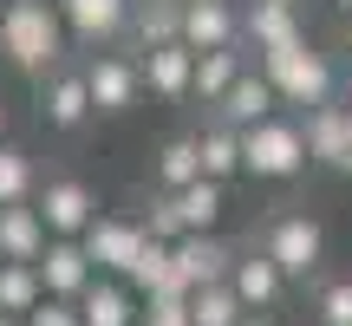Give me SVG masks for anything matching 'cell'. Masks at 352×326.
Returning a JSON list of instances; mask_svg holds the SVG:
<instances>
[{"label":"cell","mask_w":352,"mask_h":326,"mask_svg":"<svg viewBox=\"0 0 352 326\" xmlns=\"http://www.w3.org/2000/svg\"><path fill=\"white\" fill-rule=\"evenodd\" d=\"M0 52L20 72H52L65 52V26L46 0H7L0 7Z\"/></svg>","instance_id":"cell-1"},{"label":"cell","mask_w":352,"mask_h":326,"mask_svg":"<svg viewBox=\"0 0 352 326\" xmlns=\"http://www.w3.org/2000/svg\"><path fill=\"white\" fill-rule=\"evenodd\" d=\"M261 78H267V91H274L280 105H327L333 98V65H327V52H314L307 39H294V46H280V52H261Z\"/></svg>","instance_id":"cell-2"},{"label":"cell","mask_w":352,"mask_h":326,"mask_svg":"<svg viewBox=\"0 0 352 326\" xmlns=\"http://www.w3.org/2000/svg\"><path fill=\"white\" fill-rule=\"evenodd\" d=\"M235 138H241V170H248V176L287 183V176H300V170H307L300 124H287V118H261V124L235 131Z\"/></svg>","instance_id":"cell-3"},{"label":"cell","mask_w":352,"mask_h":326,"mask_svg":"<svg viewBox=\"0 0 352 326\" xmlns=\"http://www.w3.org/2000/svg\"><path fill=\"white\" fill-rule=\"evenodd\" d=\"M320 248H327V235H320L314 215H280L261 254L280 268V281H300V274H314V268H320Z\"/></svg>","instance_id":"cell-4"},{"label":"cell","mask_w":352,"mask_h":326,"mask_svg":"<svg viewBox=\"0 0 352 326\" xmlns=\"http://www.w3.org/2000/svg\"><path fill=\"white\" fill-rule=\"evenodd\" d=\"M39 222H46V235H65V241H78L91 228V215H98V202H91V189L78 183V176H52L46 189H39Z\"/></svg>","instance_id":"cell-5"},{"label":"cell","mask_w":352,"mask_h":326,"mask_svg":"<svg viewBox=\"0 0 352 326\" xmlns=\"http://www.w3.org/2000/svg\"><path fill=\"white\" fill-rule=\"evenodd\" d=\"M300 144H307V163H327V170L352 176V124H346V105H314L300 124Z\"/></svg>","instance_id":"cell-6"},{"label":"cell","mask_w":352,"mask_h":326,"mask_svg":"<svg viewBox=\"0 0 352 326\" xmlns=\"http://www.w3.org/2000/svg\"><path fill=\"white\" fill-rule=\"evenodd\" d=\"M78 248H85L91 274H118V281H124V268L138 261V248H144V228L138 222H104V215H91V228L78 235Z\"/></svg>","instance_id":"cell-7"},{"label":"cell","mask_w":352,"mask_h":326,"mask_svg":"<svg viewBox=\"0 0 352 326\" xmlns=\"http://www.w3.org/2000/svg\"><path fill=\"white\" fill-rule=\"evenodd\" d=\"M176 39H183L189 52H215V46H235V39H241V20H235L228 0H183Z\"/></svg>","instance_id":"cell-8"},{"label":"cell","mask_w":352,"mask_h":326,"mask_svg":"<svg viewBox=\"0 0 352 326\" xmlns=\"http://www.w3.org/2000/svg\"><path fill=\"white\" fill-rule=\"evenodd\" d=\"M33 274H39V287H46L52 301H78V294H85V281H91V261H85V248H78V241L46 235V248H39Z\"/></svg>","instance_id":"cell-9"},{"label":"cell","mask_w":352,"mask_h":326,"mask_svg":"<svg viewBox=\"0 0 352 326\" xmlns=\"http://www.w3.org/2000/svg\"><path fill=\"white\" fill-rule=\"evenodd\" d=\"M138 65L131 59H118V52H104V59H91L85 65V98H91V111H104V118H118V111H131L138 105Z\"/></svg>","instance_id":"cell-10"},{"label":"cell","mask_w":352,"mask_h":326,"mask_svg":"<svg viewBox=\"0 0 352 326\" xmlns=\"http://www.w3.org/2000/svg\"><path fill=\"white\" fill-rule=\"evenodd\" d=\"M72 307H78V326H138V294L118 274H91Z\"/></svg>","instance_id":"cell-11"},{"label":"cell","mask_w":352,"mask_h":326,"mask_svg":"<svg viewBox=\"0 0 352 326\" xmlns=\"http://www.w3.org/2000/svg\"><path fill=\"white\" fill-rule=\"evenodd\" d=\"M228 261H235V254H228L215 235H176V241H170V268H176V281H183V287L228 281Z\"/></svg>","instance_id":"cell-12"},{"label":"cell","mask_w":352,"mask_h":326,"mask_svg":"<svg viewBox=\"0 0 352 326\" xmlns=\"http://www.w3.org/2000/svg\"><path fill=\"white\" fill-rule=\"evenodd\" d=\"M189 72H196V52L183 39H164V46H144L138 85H151L157 98H189Z\"/></svg>","instance_id":"cell-13"},{"label":"cell","mask_w":352,"mask_h":326,"mask_svg":"<svg viewBox=\"0 0 352 326\" xmlns=\"http://www.w3.org/2000/svg\"><path fill=\"white\" fill-rule=\"evenodd\" d=\"M52 13H59V26L65 33H78V39H111V33H124V20H131V0H52Z\"/></svg>","instance_id":"cell-14"},{"label":"cell","mask_w":352,"mask_h":326,"mask_svg":"<svg viewBox=\"0 0 352 326\" xmlns=\"http://www.w3.org/2000/svg\"><path fill=\"white\" fill-rule=\"evenodd\" d=\"M280 287H287V281H280V268L267 261V254H235V261H228V294L241 301V314H261V307H274Z\"/></svg>","instance_id":"cell-15"},{"label":"cell","mask_w":352,"mask_h":326,"mask_svg":"<svg viewBox=\"0 0 352 326\" xmlns=\"http://www.w3.org/2000/svg\"><path fill=\"white\" fill-rule=\"evenodd\" d=\"M274 105H280V98L267 91V78L241 65V78L222 91V98H215V111H222V124H228V131H248V124H261V118H274Z\"/></svg>","instance_id":"cell-16"},{"label":"cell","mask_w":352,"mask_h":326,"mask_svg":"<svg viewBox=\"0 0 352 326\" xmlns=\"http://www.w3.org/2000/svg\"><path fill=\"white\" fill-rule=\"evenodd\" d=\"M241 33L254 39V52H280V46H294V39H307L300 33V7H287V0H254Z\"/></svg>","instance_id":"cell-17"},{"label":"cell","mask_w":352,"mask_h":326,"mask_svg":"<svg viewBox=\"0 0 352 326\" xmlns=\"http://www.w3.org/2000/svg\"><path fill=\"white\" fill-rule=\"evenodd\" d=\"M39 111H46V124L52 131H78L91 118V98H85V72H59L52 65V78H46V98H39Z\"/></svg>","instance_id":"cell-18"},{"label":"cell","mask_w":352,"mask_h":326,"mask_svg":"<svg viewBox=\"0 0 352 326\" xmlns=\"http://www.w3.org/2000/svg\"><path fill=\"white\" fill-rule=\"evenodd\" d=\"M46 248V222L33 202H7L0 209V261H39Z\"/></svg>","instance_id":"cell-19"},{"label":"cell","mask_w":352,"mask_h":326,"mask_svg":"<svg viewBox=\"0 0 352 326\" xmlns=\"http://www.w3.org/2000/svg\"><path fill=\"white\" fill-rule=\"evenodd\" d=\"M176 202V222H183V235H209L215 215H222V183H209V176H196V183L170 189Z\"/></svg>","instance_id":"cell-20"},{"label":"cell","mask_w":352,"mask_h":326,"mask_svg":"<svg viewBox=\"0 0 352 326\" xmlns=\"http://www.w3.org/2000/svg\"><path fill=\"white\" fill-rule=\"evenodd\" d=\"M241 78V52L235 46H215V52H196V72H189V98L215 105L228 85Z\"/></svg>","instance_id":"cell-21"},{"label":"cell","mask_w":352,"mask_h":326,"mask_svg":"<svg viewBox=\"0 0 352 326\" xmlns=\"http://www.w3.org/2000/svg\"><path fill=\"white\" fill-rule=\"evenodd\" d=\"M39 301H46V287H39L33 261H0V314H7V320H26Z\"/></svg>","instance_id":"cell-22"},{"label":"cell","mask_w":352,"mask_h":326,"mask_svg":"<svg viewBox=\"0 0 352 326\" xmlns=\"http://www.w3.org/2000/svg\"><path fill=\"white\" fill-rule=\"evenodd\" d=\"M196 163H202V176H209V183H228V176H241V138H235L228 124L202 131V138H196Z\"/></svg>","instance_id":"cell-23"},{"label":"cell","mask_w":352,"mask_h":326,"mask_svg":"<svg viewBox=\"0 0 352 326\" xmlns=\"http://www.w3.org/2000/svg\"><path fill=\"white\" fill-rule=\"evenodd\" d=\"M183 314L189 326H241V301L228 294V281H209V287H189Z\"/></svg>","instance_id":"cell-24"},{"label":"cell","mask_w":352,"mask_h":326,"mask_svg":"<svg viewBox=\"0 0 352 326\" xmlns=\"http://www.w3.org/2000/svg\"><path fill=\"white\" fill-rule=\"evenodd\" d=\"M33 189H39L33 157L13 151V144H0V209H7V202H33Z\"/></svg>","instance_id":"cell-25"},{"label":"cell","mask_w":352,"mask_h":326,"mask_svg":"<svg viewBox=\"0 0 352 326\" xmlns=\"http://www.w3.org/2000/svg\"><path fill=\"white\" fill-rule=\"evenodd\" d=\"M196 176H202L196 138H170L164 151H157V183H164V189H183V183H196Z\"/></svg>","instance_id":"cell-26"},{"label":"cell","mask_w":352,"mask_h":326,"mask_svg":"<svg viewBox=\"0 0 352 326\" xmlns=\"http://www.w3.org/2000/svg\"><path fill=\"white\" fill-rule=\"evenodd\" d=\"M176 13H183V0H138V39L144 46L176 39Z\"/></svg>","instance_id":"cell-27"},{"label":"cell","mask_w":352,"mask_h":326,"mask_svg":"<svg viewBox=\"0 0 352 326\" xmlns=\"http://www.w3.org/2000/svg\"><path fill=\"white\" fill-rule=\"evenodd\" d=\"M138 228H144L151 241H176V235H183V222H176V202H170V196H157V202H151V215H144Z\"/></svg>","instance_id":"cell-28"},{"label":"cell","mask_w":352,"mask_h":326,"mask_svg":"<svg viewBox=\"0 0 352 326\" xmlns=\"http://www.w3.org/2000/svg\"><path fill=\"white\" fill-rule=\"evenodd\" d=\"M320 320L327 326H352V281H333V287L320 294Z\"/></svg>","instance_id":"cell-29"},{"label":"cell","mask_w":352,"mask_h":326,"mask_svg":"<svg viewBox=\"0 0 352 326\" xmlns=\"http://www.w3.org/2000/svg\"><path fill=\"white\" fill-rule=\"evenodd\" d=\"M20 326H78V307H72V301H52V294H46V301H39Z\"/></svg>","instance_id":"cell-30"},{"label":"cell","mask_w":352,"mask_h":326,"mask_svg":"<svg viewBox=\"0 0 352 326\" xmlns=\"http://www.w3.org/2000/svg\"><path fill=\"white\" fill-rule=\"evenodd\" d=\"M138 326H189V314H183V301H144Z\"/></svg>","instance_id":"cell-31"},{"label":"cell","mask_w":352,"mask_h":326,"mask_svg":"<svg viewBox=\"0 0 352 326\" xmlns=\"http://www.w3.org/2000/svg\"><path fill=\"white\" fill-rule=\"evenodd\" d=\"M0 144H7V105H0Z\"/></svg>","instance_id":"cell-32"},{"label":"cell","mask_w":352,"mask_h":326,"mask_svg":"<svg viewBox=\"0 0 352 326\" xmlns=\"http://www.w3.org/2000/svg\"><path fill=\"white\" fill-rule=\"evenodd\" d=\"M241 326H267V320H248V314H241Z\"/></svg>","instance_id":"cell-33"},{"label":"cell","mask_w":352,"mask_h":326,"mask_svg":"<svg viewBox=\"0 0 352 326\" xmlns=\"http://www.w3.org/2000/svg\"><path fill=\"white\" fill-rule=\"evenodd\" d=\"M346 46H352V13H346Z\"/></svg>","instance_id":"cell-34"},{"label":"cell","mask_w":352,"mask_h":326,"mask_svg":"<svg viewBox=\"0 0 352 326\" xmlns=\"http://www.w3.org/2000/svg\"><path fill=\"white\" fill-rule=\"evenodd\" d=\"M0 326H20V320H7V314H0Z\"/></svg>","instance_id":"cell-35"},{"label":"cell","mask_w":352,"mask_h":326,"mask_svg":"<svg viewBox=\"0 0 352 326\" xmlns=\"http://www.w3.org/2000/svg\"><path fill=\"white\" fill-rule=\"evenodd\" d=\"M340 7H346V13H352V0H340Z\"/></svg>","instance_id":"cell-36"},{"label":"cell","mask_w":352,"mask_h":326,"mask_svg":"<svg viewBox=\"0 0 352 326\" xmlns=\"http://www.w3.org/2000/svg\"><path fill=\"white\" fill-rule=\"evenodd\" d=\"M287 7H300V0H287Z\"/></svg>","instance_id":"cell-37"},{"label":"cell","mask_w":352,"mask_h":326,"mask_svg":"<svg viewBox=\"0 0 352 326\" xmlns=\"http://www.w3.org/2000/svg\"><path fill=\"white\" fill-rule=\"evenodd\" d=\"M0 7H7V0H0Z\"/></svg>","instance_id":"cell-38"}]
</instances>
